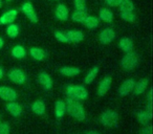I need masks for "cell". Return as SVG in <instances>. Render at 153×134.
<instances>
[{
	"label": "cell",
	"instance_id": "1",
	"mask_svg": "<svg viewBox=\"0 0 153 134\" xmlns=\"http://www.w3.org/2000/svg\"><path fill=\"white\" fill-rule=\"evenodd\" d=\"M65 105H66V111H67L70 116L78 119V121H84L85 119L86 116L85 110H84L83 105L79 102V100L68 98L65 102Z\"/></svg>",
	"mask_w": 153,
	"mask_h": 134
},
{
	"label": "cell",
	"instance_id": "2",
	"mask_svg": "<svg viewBox=\"0 0 153 134\" xmlns=\"http://www.w3.org/2000/svg\"><path fill=\"white\" fill-rule=\"evenodd\" d=\"M100 123L106 128H115L119 124V114L113 110H105L100 115Z\"/></svg>",
	"mask_w": 153,
	"mask_h": 134
},
{
	"label": "cell",
	"instance_id": "3",
	"mask_svg": "<svg viewBox=\"0 0 153 134\" xmlns=\"http://www.w3.org/2000/svg\"><path fill=\"white\" fill-rule=\"evenodd\" d=\"M138 62H140V57L137 53L134 51H129V53H126V55L123 57L121 61V66L124 70L130 71L133 70L138 65Z\"/></svg>",
	"mask_w": 153,
	"mask_h": 134
},
{
	"label": "cell",
	"instance_id": "4",
	"mask_svg": "<svg viewBox=\"0 0 153 134\" xmlns=\"http://www.w3.org/2000/svg\"><path fill=\"white\" fill-rule=\"evenodd\" d=\"M66 93L68 98L76 100H86L88 98V91L86 88L80 85H68L66 87Z\"/></svg>",
	"mask_w": 153,
	"mask_h": 134
},
{
	"label": "cell",
	"instance_id": "5",
	"mask_svg": "<svg viewBox=\"0 0 153 134\" xmlns=\"http://www.w3.org/2000/svg\"><path fill=\"white\" fill-rule=\"evenodd\" d=\"M9 79L16 84H23L26 81V75L21 69L15 68L9 73Z\"/></svg>",
	"mask_w": 153,
	"mask_h": 134
},
{
	"label": "cell",
	"instance_id": "6",
	"mask_svg": "<svg viewBox=\"0 0 153 134\" xmlns=\"http://www.w3.org/2000/svg\"><path fill=\"white\" fill-rule=\"evenodd\" d=\"M21 11L28 18V20L30 22H33V23H37L38 22V17H37L36 13H35L34 7H33L30 2H24L21 7Z\"/></svg>",
	"mask_w": 153,
	"mask_h": 134
},
{
	"label": "cell",
	"instance_id": "7",
	"mask_svg": "<svg viewBox=\"0 0 153 134\" xmlns=\"http://www.w3.org/2000/svg\"><path fill=\"white\" fill-rule=\"evenodd\" d=\"M134 85H135V81L132 79H128V80H126V81H124L123 83H122V85L120 86L119 90H117L119 96H126L129 93H131L134 88Z\"/></svg>",
	"mask_w": 153,
	"mask_h": 134
},
{
	"label": "cell",
	"instance_id": "8",
	"mask_svg": "<svg viewBox=\"0 0 153 134\" xmlns=\"http://www.w3.org/2000/svg\"><path fill=\"white\" fill-rule=\"evenodd\" d=\"M114 38H115V33L110 27L103 30L100 33V35H99V40H100V42L102 44H109V43H111L114 40Z\"/></svg>",
	"mask_w": 153,
	"mask_h": 134
},
{
	"label": "cell",
	"instance_id": "9",
	"mask_svg": "<svg viewBox=\"0 0 153 134\" xmlns=\"http://www.w3.org/2000/svg\"><path fill=\"white\" fill-rule=\"evenodd\" d=\"M0 98L7 102H14L17 98V93L14 89L5 86H0Z\"/></svg>",
	"mask_w": 153,
	"mask_h": 134
},
{
	"label": "cell",
	"instance_id": "10",
	"mask_svg": "<svg viewBox=\"0 0 153 134\" xmlns=\"http://www.w3.org/2000/svg\"><path fill=\"white\" fill-rule=\"evenodd\" d=\"M55 16L58 20L60 21H66L69 17V11H68V7H66L63 3H60L57 5L55 11Z\"/></svg>",
	"mask_w": 153,
	"mask_h": 134
},
{
	"label": "cell",
	"instance_id": "11",
	"mask_svg": "<svg viewBox=\"0 0 153 134\" xmlns=\"http://www.w3.org/2000/svg\"><path fill=\"white\" fill-rule=\"evenodd\" d=\"M111 83H112V79L111 77H105L102 81L100 82L98 87V94L100 96H104L105 94L108 92V90L111 87Z\"/></svg>",
	"mask_w": 153,
	"mask_h": 134
},
{
	"label": "cell",
	"instance_id": "12",
	"mask_svg": "<svg viewBox=\"0 0 153 134\" xmlns=\"http://www.w3.org/2000/svg\"><path fill=\"white\" fill-rule=\"evenodd\" d=\"M18 15V12L16 10H10V11L5 12L1 17H0V24L2 25H7L10 23H13V21L16 19Z\"/></svg>",
	"mask_w": 153,
	"mask_h": 134
},
{
	"label": "cell",
	"instance_id": "13",
	"mask_svg": "<svg viewBox=\"0 0 153 134\" xmlns=\"http://www.w3.org/2000/svg\"><path fill=\"white\" fill-rule=\"evenodd\" d=\"M30 55L32 56V58L36 61H44L46 58V53L44 51V49L40 48V47H32L30 49Z\"/></svg>",
	"mask_w": 153,
	"mask_h": 134
},
{
	"label": "cell",
	"instance_id": "14",
	"mask_svg": "<svg viewBox=\"0 0 153 134\" xmlns=\"http://www.w3.org/2000/svg\"><path fill=\"white\" fill-rule=\"evenodd\" d=\"M7 111L13 116H20L22 113V107L18 103L15 102H9L7 104Z\"/></svg>",
	"mask_w": 153,
	"mask_h": 134
},
{
	"label": "cell",
	"instance_id": "15",
	"mask_svg": "<svg viewBox=\"0 0 153 134\" xmlns=\"http://www.w3.org/2000/svg\"><path fill=\"white\" fill-rule=\"evenodd\" d=\"M39 82L45 89H51L53 87V80H51V76L45 71L39 73Z\"/></svg>",
	"mask_w": 153,
	"mask_h": 134
},
{
	"label": "cell",
	"instance_id": "16",
	"mask_svg": "<svg viewBox=\"0 0 153 134\" xmlns=\"http://www.w3.org/2000/svg\"><path fill=\"white\" fill-rule=\"evenodd\" d=\"M80 73H81L80 68L74 67V66H63L60 68V73L65 77H74L79 75Z\"/></svg>",
	"mask_w": 153,
	"mask_h": 134
},
{
	"label": "cell",
	"instance_id": "17",
	"mask_svg": "<svg viewBox=\"0 0 153 134\" xmlns=\"http://www.w3.org/2000/svg\"><path fill=\"white\" fill-rule=\"evenodd\" d=\"M66 37H67L69 42H74V43L81 42L84 39L83 33L80 32V30H69V32L66 33Z\"/></svg>",
	"mask_w": 153,
	"mask_h": 134
},
{
	"label": "cell",
	"instance_id": "18",
	"mask_svg": "<svg viewBox=\"0 0 153 134\" xmlns=\"http://www.w3.org/2000/svg\"><path fill=\"white\" fill-rule=\"evenodd\" d=\"M148 79H142L140 80V81L137 82V83H135V85H134V88H133V93L135 94V96H140V94H142L143 92L146 90L147 86H148Z\"/></svg>",
	"mask_w": 153,
	"mask_h": 134
},
{
	"label": "cell",
	"instance_id": "19",
	"mask_svg": "<svg viewBox=\"0 0 153 134\" xmlns=\"http://www.w3.org/2000/svg\"><path fill=\"white\" fill-rule=\"evenodd\" d=\"M66 112V105H65V102L62 100H58L56 102V105H55V113H56V116L58 118H61V117L64 116Z\"/></svg>",
	"mask_w": 153,
	"mask_h": 134
},
{
	"label": "cell",
	"instance_id": "20",
	"mask_svg": "<svg viewBox=\"0 0 153 134\" xmlns=\"http://www.w3.org/2000/svg\"><path fill=\"white\" fill-rule=\"evenodd\" d=\"M119 46L125 53H129V51L133 50V42L129 38H122L119 42Z\"/></svg>",
	"mask_w": 153,
	"mask_h": 134
},
{
	"label": "cell",
	"instance_id": "21",
	"mask_svg": "<svg viewBox=\"0 0 153 134\" xmlns=\"http://www.w3.org/2000/svg\"><path fill=\"white\" fill-rule=\"evenodd\" d=\"M136 117H137V121H140L142 125L145 126V125H148L149 121H151L152 114H150L147 110H142L136 113Z\"/></svg>",
	"mask_w": 153,
	"mask_h": 134
},
{
	"label": "cell",
	"instance_id": "22",
	"mask_svg": "<svg viewBox=\"0 0 153 134\" xmlns=\"http://www.w3.org/2000/svg\"><path fill=\"white\" fill-rule=\"evenodd\" d=\"M32 110L37 115H43L45 113V104L43 101L37 100L33 103L32 105Z\"/></svg>",
	"mask_w": 153,
	"mask_h": 134
},
{
	"label": "cell",
	"instance_id": "23",
	"mask_svg": "<svg viewBox=\"0 0 153 134\" xmlns=\"http://www.w3.org/2000/svg\"><path fill=\"white\" fill-rule=\"evenodd\" d=\"M99 19L102 20L104 22H110L113 21V14L110 10L108 9H101L100 14H99Z\"/></svg>",
	"mask_w": 153,
	"mask_h": 134
},
{
	"label": "cell",
	"instance_id": "24",
	"mask_svg": "<svg viewBox=\"0 0 153 134\" xmlns=\"http://www.w3.org/2000/svg\"><path fill=\"white\" fill-rule=\"evenodd\" d=\"M82 23L84 24V26L87 28H97L99 26V18L96 16H88L85 18Z\"/></svg>",
	"mask_w": 153,
	"mask_h": 134
},
{
	"label": "cell",
	"instance_id": "25",
	"mask_svg": "<svg viewBox=\"0 0 153 134\" xmlns=\"http://www.w3.org/2000/svg\"><path fill=\"white\" fill-rule=\"evenodd\" d=\"M98 73H99V67H98V66H94V67H92V68L88 71V73L86 75V77L84 78V83H85L86 85H89V84H91L92 82L94 81V79L97 78Z\"/></svg>",
	"mask_w": 153,
	"mask_h": 134
},
{
	"label": "cell",
	"instance_id": "26",
	"mask_svg": "<svg viewBox=\"0 0 153 134\" xmlns=\"http://www.w3.org/2000/svg\"><path fill=\"white\" fill-rule=\"evenodd\" d=\"M26 55V51L25 49H24L23 46H21V45H16L15 47H13V49H12V56H13L14 58H16V59H22V58H24Z\"/></svg>",
	"mask_w": 153,
	"mask_h": 134
},
{
	"label": "cell",
	"instance_id": "27",
	"mask_svg": "<svg viewBox=\"0 0 153 134\" xmlns=\"http://www.w3.org/2000/svg\"><path fill=\"white\" fill-rule=\"evenodd\" d=\"M7 25H9L7 28V36L12 39H15L16 37L19 35V27H18V25H16V24H14V23H10V24H7Z\"/></svg>",
	"mask_w": 153,
	"mask_h": 134
},
{
	"label": "cell",
	"instance_id": "28",
	"mask_svg": "<svg viewBox=\"0 0 153 134\" xmlns=\"http://www.w3.org/2000/svg\"><path fill=\"white\" fill-rule=\"evenodd\" d=\"M119 7L121 12H133L134 10V4L131 0H122Z\"/></svg>",
	"mask_w": 153,
	"mask_h": 134
},
{
	"label": "cell",
	"instance_id": "29",
	"mask_svg": "<svg viewBox=\"0 0 153 134\" xmlns=\"http://www.w3.org/2000/svg\"><path fill=\"white\" fill-rule=\"evenodd\" d=\"M86 17H87V13L83 11H76V12H74L71 15L72 21L79 22V23H82V22L85 20Z\"/></svg>",
	"mask_w": 153,
	"mask_h": 134
},
{
	"label": "cell",
	"instance_id": "30",
	"mask_svg": "<svg viewBox=\"0 0 153 134\" xmlns=\"http://www.w3.org/2000/svg\"><path fill=\"white\" fill-rule=\"evenodd\" d=\"M121 18L126 22H134L136 19V15L133 12H121Z\"/></svg>",
	"mask_w": 153,
	"mask_h": 134
},
{
	"label": "cell",
	"instance_id": "31",
	"mask_svg": "<svg viewBox=\"0 0 153 134\" xmlns=\"http://www.w3.org/2000/svg\"><path fill=\"white\" fill-rule=\"evenodd\" d=\"M74 5L76 11H83L86 12L87 7H86L85 0H74Z\"/></svg>",
	"mask_w": 153,
	"mask_h": 134
},
{
	"label": "cell",
	"instance_id": "32",
	"mask_svg": "<svg viewBox=\"0 0 153 134\" xmlns=\"http://www.w3.org/2000/svg\"><path fill=\"white\" fill-rule=\"evenodd\" d=\"M55 37H56V39H57V40L59 41V42H61V43L69 42V41H68V39H67V37H66V34L60 32V30H57V32L55 33Z\"/></svg>",
	"mask_w": 153,
	"mask_h": 134
},
{
	"label": "cell",
	"instance_id": "33",
	"mask_svg": "<svg viewBox=\"0 0 153 134\" xmlns=\"http://www.w3.org/2000/svg\"><path fill=\"white\" fill-rule=\"evenodd\" d=\"M0 134H10V125L9 123H0Z\"/></svg>",
	"mask_w": 153,
	"mask_h": 134
},
{
	"label": "cell",
	"instance_id": "34",
	"mask_svg": "<svg viewBox=\"0 0 153 134\" xmlns=\"http://www.w3.org/2000/svg\"><path fill=\"white\" fill-rule=\"evenodd\" d=\"M121 2H122V0H106L107 5H109V7H119V5L121 4Z\"/></svg>",
	"mask_w": 153,
	"mask_h": 134
},
{
	"label": "cell",
	"instance_id": "35",
	"mask_svg": "<svg viewBox=\"0 0 153 134\" xmlns=\"http://www.w3.org/2000/svg\"><path fill=\"white\" fill-rule=\"evenodd\" d=\"M140 134H152V126L145 125V127L140 130Z\"/></svg>",
	"mask_w": 153,
	"mask_h": 134
},
{
	"label": "cell",
	"instance_id": "36",
	"mask_svg": "<svg viewBox=\"0 0 153 134\" xmlns=\"http://www.w3.org/2000/svg\"><path fill=\"white\" fill-rule=\"evenodd\" d=\"M152 92H153V90L152 89H150V91H149V96H148V104H150V105H152Z\"/></svg>",
	"mask_w": 153,
	"mask_h": 134
},
{
	"label": "cell",
	"instance_id": "37",
	"mask_svg": "<svg viewBox=\"0 0 153 134\" xmlns=\"http://www.w3.org/2000/svg\"><path fill=\"white\" fill-rule=\"evenodd\" d=\"M85 134H101L100 132H97V131H88L86 132Z\"/></svg>",
	"mask_w": 153,
	"mask_h": 134
},
{
	"label": "cell",
	"instance_id": "38",
	"mask_svg": "<svg viewBox=\"0 0 153 134\" xmlns=\"http://www.w3.org/2000/svg\"><path fill=\"white\" fill-rule=\"evenodd\" d=\"M3 44H4V41H3V39H2V38H0V49L2 48Z\"/></svg>",
	"mask_w": 153,
	"mask_h": 134
},
{
	"label": "cell",
	"instance_id": "39",
	"mask_svg": "<svg viewBox=\"0 0 153 134\" xmlns=\"http://www.w3.org/2000/svg\"><path fill=\"white\" fill-rule=\"evenodd\" d=\"M2 77H3V70L2 68H0V80L2 79Z\"/></svg>",
	"mask_w": 153,
	"mask_h": 134
},
{
	"label": "cell",
	"instance_id": "40",
	"mask_svg": "<svg viewBox=\"0 0 153 134\" xmlns=\"http://www.w3.org/2000/svg\"><path fill=\"white\" fill-rule=\"evenodd\" d=\"M0 7H1V0H0Z\"/></svg>",
	"mask_w": 153,
	"mask_h": 134
},
{
	"label": "cell",
	"instance_id": "41",
	"mask_svg": "<svg viewBox=\"0 0 153 134\" xmlns=\"http://www.w3.org/2000/svg\"><path fill=\"white\" fill-rule=\"evenodd\" d=\"M53 1H58V0H53Z\"/></svg>",
	"mask_w": 153,
	"mask_h": 134
},
{
	"label": "cell",
	"instance_id": "42",
	"mask_svg": "<svg viewBox=\"0 0 153 134\" xmlns=\"http://www.w3.org/2000/svg\"><path fill=\"white\" fill-rule=\"evenodd\" d=\"M7 1H11V0H7Z\"/></svg>",
	"mask_w": 153,
	"mask_h": 134
}]
</instances>
